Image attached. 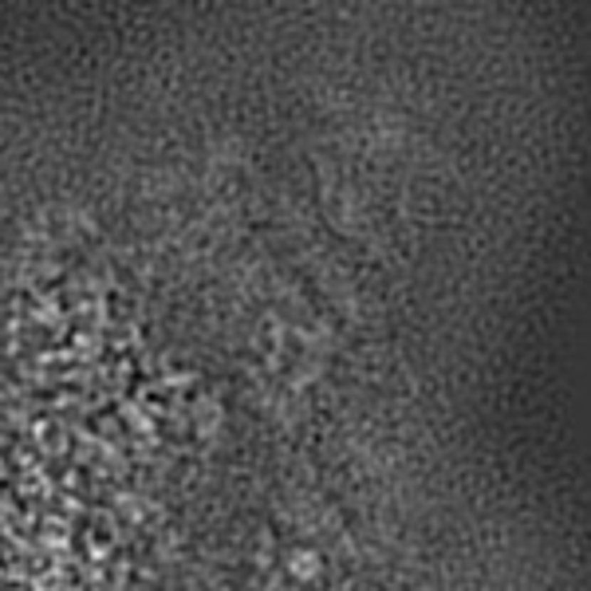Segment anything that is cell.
I'll return each mask as SVG.
<instances>
[{
	"mask_svg": "<svg viewBox=\"0 0 591 591\" xmlns=\"http://www.w3.org/2000/svg\"><path fill=\"white\" fill-rule=\"evenodd\" d=\"M288 568H292V575H300V580H312V575L320 572V560H315L312 552H296Z\"/></svg>",
	"mask_w": 591,
	"mask_h": 591,
	"instance_id": "cell-1",
	"label": "cell"
}]
</instances>
